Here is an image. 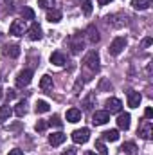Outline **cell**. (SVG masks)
<instances>
[{"instance_id": "6da1fadb", "label": "cell", "mask_w": 153, "mask_h": 155, "mask_svg": "<svg viewBox=\"0 0 153 155\" xmlns=\"http://www.w3.org/2000/svg\"><path fill=\"white\" fill-rule=\"evenodd\" d=\"M83 67H85L90 74H96V72L99 71V54H97V51H90V52L85 56Z\"/></svg>"}, {"instance_id": "7a4b0ae2", "label": "cell", "mask_w": 153, "mask_h": 155, "mask_svg": "<svg viewBox=\"0 0 153 155\" xmlns=\"http://www.w3.org/2000/svg\"><path fill=\"white\" fill-rule=\"evenodd\" d=\"M31 79H33V71L31 69H24V71H20L16 74V87L24 88V87H27L31 83Z\"/></svg>"}, {"instance_id": "3957f363", "label": "cell", "mask_w": 153, "mask_h": 155, "mask_svg": "<svg viewBox=\"0 0 153 155\" xmlns=\"http://www.w3.org/2000/svg\"><path fill=\"white\" fill-rule=\"evenodd\" d=\"M70 137H72V141H74L76 144H85V143L90 139V130H88V128H79V130H74Z\"/></svg>"}, {"instance_id": "277c9868", "label": "cell", "mask_w": 153, "mask_h": 155, "mask_svg": "<svg viewBox=\"0 0 153 155\" xmlns=\"http://www.w3.org/2000/svg\"><path fill=\"white\" fill-rule=\"evenodd\" d=\"M126 47V38H122V36H117V38L110 43V47H108V52L112 54V56H119L121 52H122V49Z\"/></svg>"}, {"instance_id": "5b68a950", "label": "cell", "mask_w": 153, "mask_h": 155, "mask_svg": "<svg viewBox=\"0 0 153 155\" xmlns=\"http://www.w3.org/2000/svg\"><path fill=\"white\" fill-rule=\"evenodd\" d=\"M69 43H70V51H72V54H79L81 51H83V45H85V41H83V35H72L70 40H69Z\"/></svg>"}, {"instance_id": "8992f818", "label": "cell", "mask_w": 153, "mask_h": 155, "mask_svg": "<svg viewBox=\"0 0 153 155\" xmlns=\"http://www.w3.org/2000/svg\"><path fill=\"white\" fill-rule=\"evenodd\" d=\"M137 134L142 137V139H151V135H153V124H151V121H148V119H144L142 123H141V126H139V130H137Z\"/></svg>"}, {"instance_id": "52a82bcc", "label": "cell", "mask_w": 153, "mask_h": 155, "mask_svg": "<svg viewBox=\"0 0 153 155\" xmlns=\"http://www.w3.org/2000/svg\"><path fill=\"white\" fill-rule=\"evenodd\" d=\"M9 33L13 36H24V33H27L25 29V20H13L11 27H9Z\"/></svg>"}, {"instance_id": "ba28073f", "label": "cell", "mask_w": 153, "mask_h": 155, "mask_svg": "<svg viewBox=\"0 0 153 155\" xmlns=\"http://www.w3.org/2000/svg\"><path fill=\"white\" fill-rule=\"evenodd\" d=\"M121 108H122L121 99H117V97L106 99V112L108 114H121Z\"/></svg>"}, {"instance_id": "9c48e42d", "label": "cell", "mask_w": 153, "mask_h": 155, "mask_svg": "<svg viewBox=\"0 0 153 155\" xmlns=\"http://www.w3.org/2000/svg\"><path fill=\"white\" fill-rule=\"evenodd\" d=\"M110 121V114L106 112V110H96L94 114H92V123L94 124H105V123H108Z\"/></svg>"}, {"instance_id": "30bf717a", "label": "cell", "mask_w": 153, "mask_h": 155, "mask_svg": "<svg viewBox=\"0 0 153 155\" xmlns=\"http://www.w3.org/2000/svg\"><path fill=\"white\" fill-rule=\"evenodd\" d=\"M41 27H40L36 22H33L31 24V27L27 29V38L29 40H33V41H36V40H41Z\"/></svg>"}, {"instance_id": "8fae6325", "label": "cell", "mask_w": 153, "mask_h": 155, "mask_svg": "<svg viewBox=\"0 0 153 155\" xmlns=\"http://www.w3.org/2000/svg\"><path fill=\"white\" fill-rule=\"evenodd\" d=\"M126 97H128V107L130 108H137L141 105V99H142V96L139 92H135V90H130L126 94Z\"/></svg>"}, {"instance_id": "7c38bea8", "label": "cell", "mask_w": 153, "mask_h": 155, "mask_svg": "<svg viewBox=\"0 0 153 155\" xmlns=\"http://www.w3.org/2000/svg\"><path fill=\"white\" fill-rule=\"evenodd\" d=\"M86 40H88V43H92V45H96L101 36H99V31L96 29V25H88V29H86Z\"/></svg>"}, {"instance_id": "4fadbf2b", "label": "cell", "mask_w": 153, "mask_h": 155, "mask_svg": "<svg viewBox=\"0 0 153 155\" xmlns=\"http://www.w3.org/2000/svg\"><path fill=\"white\" fill-rule=\"evenodd\" d=\"M40 88L43 90V92H52V88H54V83H52V78L50 76H41V79H40Z\"/></svg>"}, {"instance_id": "5bb4252c", "label": "cell", "mask_w": 153, "mask_h": 155, "mask_svg": "<svg viewBox=\"0 0 153 155\" xmlns=\"http://www.w3.org/2000/svg\"><path fill=\"white\" fill-rule=\"evenodd\" d=\"M61 16H63V13L60 9H56V7H52V9L47 11V22H50V24H58L61 20Z\"/></svg>"}, {"instance_id": "9a60e30c", "label": "cell", "mask_w": 153, "mask_h": 155, "mask_svg": "<svg viewBox=\"0 0 153 155\" xmlns=\"http://www.w3.org/2000/svg\"><path fill=\"white\" fill-rule=\"evenodd\" d=\"M50 63H52V65L61 67V65H65V63H67V58H65V54H63L61 51H56V52H52V54H50Z\"/></svg>"}, {"instance_id": "2e32d148", "label": "cell", "mask_w": 153, "mask_h": 155, "mask_svg": "<svg viewBox=\"0 0 153 155\" xmlns=\"http://www.w3.org/2000/svg\"><path fill=\"white\" fill-rule=\"evenodd\" d=\"M65 139H67V135H65V134L56 132V134L49 135V144H50V146H60V144H63V143H65Z\"/></svg>"}, {"instance_id": "e0dca14e", "label": "cell", "mask_w": 153, "mask_h": 155, "mask_svg": "<svg viewBox=\"0 0 153 155\" xmlns=\"http://www.w3.org/2000/svg\"><path fill=\"white\" fill-rule=\"evenodd\" d=\"M130 114L128 112H124V114H119V117H117V126L121 128V130H128L130 128Z\"/></svg>"}, {"instance_id": "ac0fdd59", "label": "cell", "mask_w": 153, "mask_h": 155, "mask_svg": "<svg viewBox=\"0 0 153 155\" xmlns=\"http://www.w3.org/2000/svg\"><path fill=\"white\" fill-rule=\"evenodd\" d=\"M65 117H67L69 123H77V121H81V110H77V108H69L67 114H65Z\"/></svg>"}, {"instance_id": "d6986e66", "label": "cell", "mask_w": 153, "mask_h": 155, "mask_svg": "<svg viewBox=\"0 0 153 155\" xmlns=\"http://www.w3.org/2000/svg\"><path fill=\"white\" fill-rule=\"evenodd\" d=\"M4 54H5L7 58H18V56H20V47H18V45H5Z\"/></svg>"}, {"instance_id": "ffe728a7", "label": "cell", "mask_w": 153, "mask_h": 155, "mask_svg": "<svg viewBox=\"0 0 153 155\" xmlns=\"http://www.w3.org/2000/svg\"><path fill=\"white\" fill-rule=\"evenodd\" d=\"M96 107V92H90L85 99H83V108L85 110H92Z\"/></svg>"}, {"instance_id": "44dd1931", "label": "cell", "mask_w": 153, "mask_h": 155, "mask_svg": "<svg viewBox=\"0 0 153 155\" xmlns=\"http://www.w3.org/2000/svg\"><path fill=\"white\" fill-rule=\"evenodd\" d=\"M137 144L135 143H124L122 146H121V152H124L126 155H137Z\"/></svg>"}, {"instance_id": "7402d4cb", "label": "cell", "mask_w": 153, "mask_h": 155, "mask_svg": "<svg viewBox=\"0 0 153 155\" xmlns=\"http://www.w3.org/2000/svg\"><path fill=\"white\" fill-rule=\"evenodd\" d=\"M132 5L137 11H144V9H148L151 5V0H132Z\"/></svg>"}, {"instance_id": "603a6c76", "label": "cell", "mask_w": 153, "mask_h": 155, "mask_svg": "<svg viewBox=\"0 0 153 155\" xmlns=\"http://www.w3.org/2000/svg\"><path fill=\"white\" fill-rule=\"evenodd\" d=\"M11 114H13V110H11V107H9V105H4V107H0V123H5V121H9Z\"/></svg>"}, {"instance_id": "cb8c5ba5", "label": "cell", "mask_w": 153, "mask_h": 155, "mask_svg": "<svg viewBox=\"0 0 153 155\" xmlns=\"http://www.w3.org/2000/svg\"><path fill=\"white\" fill-rule=\"evenodd\" d=\"M103 139H105V141H110V143L119 141V130H106V132L103 134Z\"/></svg>"}, {"instance_id": "d4e9b609", "label": "cell", "mask_w": 153, "mask_h": 155, "mask_svg": "<svg viewBox=\"0 0 153 155\" xmlns=\"http://www.w3.org/2000/svg\"><path fill=\"white\" fill-rule=\"evenodd\" d=\"M34 110H36V114H45V112H49V110H50V107H49V103H47V101L40 99L38 103H36V107H34Z\"/></svg>"}, {"instance_id": "484cf974", "label": "cell", "mask_w": 153, "mask_h": 155, "mask_svg": "<svg viewBox=\"0 0 153 155\" xmlns=\"http://www.w3.org/2000/svg\"><path fill=\"white\" fill-rule=\"evenodd\" d=\"M15 114L18 117H24L25 114H27V103L25 101H20L16 107H15Z\"/></svg>"}, {"instance_id": "4316f807", "label": "cell", "mask_w": 153, "mask_h": 155, "mask_svg": "<svg viewBox=\"0 0 153 155\" xmlns=\"http://www.w3.org/2000/svg\"><path fill=\"white\" fill-rule=\"evenodd\" d=\"M22 18H24V20H34V11H33L31 7H25V9L22 11Z\"/></svg>"}, {"instance_id": "83f0119b", "label": "cell", "mask_w": 153, "mask_h": 155, "mask_svg": "<svg viewBox=\"0 0 153 155\" xmlns=\"http://www.w3.org/2000/svg\"><path fill=\"white\" fill-rule=\"evenodd\" d=\"M83 85H85V79H81V78H77L76 79V85H74V88H72V92L79 96V92H81V88H83Z\"/></svg>"}, {"instance_id": "f1b7e54d", "label": "cell", "mask_w": 153, "mask_h": 155, "mask_svg": "<svg viewBox=\"0 0 153 155\" xmlns=\"http://www.w3.org/2000/svg\"><path fill=\"white\" fill-rule=\"evenodd\" d=\"M38 5L43 9H52L54 7V0H38Z\"/></svg>"}, {"instance_id": "f546056e", "label": "cell", "mask_w": 153, "mask_h": 155, "mask_svg": "<svg viewBox=\"0 0 153 155\" xmlns=\"http://www.w3.org/2000/svg\"><path fill=\"white\" fill-rule=\"evenodd\" d=\"M96 148H97V152L101 155H108V150H106V146H105L103 141H96Z\"/></svg>"}, {"instance_id": "4dcf8cb0", "label": "cell", "mask_w": 153, "mask_h": 155, "mask_svg": "<svg viewBox=\"0 0 153 155\" xmlns=\"http://www.w3.org/2000/svg\"><path fill=\"white\" fill-rule=\"evenodd\" d=\"M83 13H85L86 16H90V13H92V0H85V4H83Z\"/></svg>"}, {"instance_id": "1f68e13d", "label": "cell", "mask_w": 153, "mask_h": 155, "mask_svg": "<svg viewBox=\"0 0 153 155\" xmlns=\"http://www.w3.org/2000/svg\"><path fill=\"white\" fill-rule=\"evenodd\" d=\"M47 123H49L50 126H58V128L61 126V121H60V117H58V116H52L49 121H47Z\"/></svg>"}, {"instance_id": "d6a6232c", "label": "cell", "mask_w": 153, "mask_h": 155, "mask_svg": "<svg viewBox=\"0 0 153 155\" xmlns=\"http://www.w3.org/2000/svg\"><path fill=\"white\" fill-rule=\"evenodd\" d=\"M47 126H49V123H47V121H38V123H36V126H34V130H36V132H43Z\"/></svg>"}, {"instance_id": "836d02e7", "label": "cell", "mask_w": 153, "mask_h": 155, "mask_svg": "<svg viewBox=\"0 0 153 155\" xmlns=\"http://www.w3.org/2000/svg\"><path fill=\"white\" fill-rule=\"evenodd\" d=\"M151 117H153V108H151V107H148V108L144 110V119H148V121H150Z\"/></svg>"}, {"instance_id": "e575fe53", "label": "cell", "mask_w": 153, "mask_h": 155, "mask_svg": "<svg viewBox=\"0 0 153 155\" xmlns=\"http://www.w3.org/2000/svg\"><path fill=\"white\" fill-rule=\"evenodd\" d=\"M61 155H77V152H76V148H67V150L61 152Z\"/></svg>"}, {"instance_id": "d590c367", "label": "cell", "mask_w": 153, "mask_h": 155, "mask_svg": "<svg viewBox=\"0 0 153 155\" xmlns=\"http://www.w3.org/2000/svg\"><path fill=\"white\" fill-rule=\"evenodd\" d=\"M7 155H24V152H22L20 148H15V150H11Z\"/></svg>"}, {"instance_id": "8d00e7d4", "label": "cell", "mask_w": 153, "mask_h": 155, "mask_svg": "<svg viewBox=\"0 0 153 155\" xmlns=\"http://www.w3.org/2000/svg\"><path fill=\"white\" fill-rule=\"evenodd\" d=\"M106 87H110V88H112V85H108V81H105V79H103V81H101V85H99V88H106Z\"/></svg>"}, {"instance_id": "74e56055", "label": "cell", "mask_w": 153, "mask_h": 155, "mask_svg": "<svg viewBox=\"0 0 153 155\" xmlns=\"http://www.w3.org/2000/svg\"><path fill=\"white\" fill-rule=\"evenodd\" d=\"M5 96H7V99H13V97H15V90H7Z\"/></svg>"}, {"instance_id": "f35d334b", "label": "cell", "mask_w": 153, "mask_h": 155, "mask_svg": "<svg viewBox=\"0 0 153 155\" xmlns=\"http://www.w3.org/2000/svg\"><path fill=\"white\" fill-rule=\"evenodd\" d=\"M110 2H112V0H97V4H99V5H108Z\"/></svg>"}, {"instance_id": "ab89813d", "label": "cell", "mask_w": 153, "mask_h": 155, "mask_svg": "<svg viewBox=\"0 0 153 155\" xmlns=\"http://www.w3.org/2000/svg\"><path fill=\"white\" fill-rule=\"evenodd\" d=\"M142 45H144V47H148V45H151V38H146L144 41H142Z\"/></svg>"}, {"instance_id": "60d3db41", "label": "cell", "mask_w": 153, "mask_h": 155, "mask_svg": "<svg viewBox=\"0 0 153 155\" xmlns=\"http://www.w3.org/2000/svg\"><path fill=\"white\" fill-rule=\"evenodd\" d=\"M85 155H96V152H90L88 150V152H85Z\"/></svg>"}]
</instances>
